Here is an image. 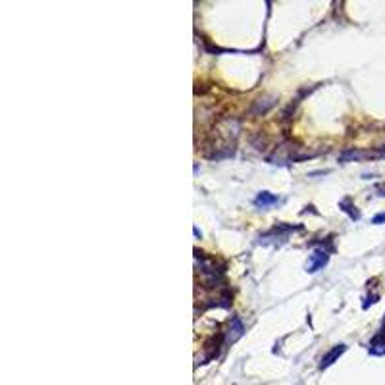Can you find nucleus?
Listing matches in <instances>:
<instances>
[{"mask_svg": "<svg viewBox=\"0 0 385 385\" xmlns=\"http://www.w3.org/2000/svg\"><path fill=\"white\" fill-rule=\"evenodd\" d=\"M328 252L326 251H316V252H312L310 254V260H308V264H306V272L308 274H316L318 270H322L326 264H328Z\"/></svg>", "mask_w": 385, "mask_h": 385, "instance_id": "obj_1", "label": "nucleus"}, {"mask_svg": "<svg viewBox=\"0 0 385 385\" xmlns=\"http://www.w3.org/2000/svg\"><path fill=\"white\" fill-rule=\"evenodd\" d=\"M245 333V326H243V322L237 318V316H233L231 318V322H229V333H227V343H235L241 335Z\"/></svg>", "mask_w": 385, "mask_h": 385, "instance_id": "obj_2", "label": "nucleus"}, {"mask_svg": "<svg viewBox=\"0 0 385 385\" xmlns=\"http://www.w3.org/2000/svg\"><path fill=\"white\" fill-rule=\"evenodd\" d=\"M376 191H378V195H380V197H385V183L376 185Z\"/></svg>", "mask_w": 385, "mask_h": 385, "instance_id": "obj_8", "label": "nucleus"}, {"mask_svg": "<svg viewBox=\"0 0 385 385\" xmlns=\"http://www.w3.org/2000/svg\"><path fill=\"white\" fill-rule=\"evenodd\" d=\"M277 202H279V197H275V195L268 193V191L258 193V197L254 199V204H256L258 208H270V206H274Z\"/></svg>", "mask_w": 385, "mask_h": 385, "instance_id": "obj_4", "label": "nucleus"}, {"mask_svg": "<svg viewBox=\"0 0 385 385\" xmlns=\"http://www.w3.org/2000/svg\"><path fill=\"white\" fill-rule=\"evenodd\" d=\"M368 156H376V154H370V152H362V151H345L339 160L341 162H349V160H360V158H368Z\"/></svg>", "mask_w": 385, "mask_h": 385, "instance_id": "obj_6", "label": "nucleus"}, {"mask_svg": "<svg viewBox=\"0 0 385 385\" xmlns=\"http://www.w3.org/2000/svg\"><path fill=\"white\" fill-rule=\"evenodd\" d=\"M382 221H385V212L384 214H378V216L372 220V223H382Z\"/></svg>", "mask_w": 385, "mask_h": 385, "instance_id": "obj_9", "label": "nucleus"}, {"mask_svg": "<svg viewBox=\"0 0 385 385\" xmlns=\"http://www.w3.org/2000/svg\"><path fill=\"white\" fill-rule=\"evenodd\" d=\"M339 208H341L343 212H347V214L351 216V220H360V212L356 210V206L351 204V199H343V201L339 202Z\"/></svg>", "mask_w": 385, "mask_h": 385, "instance_id": "obj_7", "label": "nucleus"}, {"mask_svg": "<svg viewBox=\"0 0 385 385\" xmlns=\"http://www.w3.org/2000/svg\"><path fill=\"white\" fill-rule=\"evenodd\" d=\"M370 354H374V356L385 354V330H382L370 341Z\"/></svg>", "mask_w": 385, "mask_h": 385, "instance_id": "obj_3", "label": "nucleus"}, {"mask_svg": "<svg viewBox=\"0 0 385 385\" xmlns=\"http://www.w3.org/2000/svg\"><path fill=\"white\" fill-rule=\"evenodd\" d=\"M378 156H385V149H382V151L378 152Z\"/></svg>", "mask_w": 385, "mask_h": 385, "instance_id": "obj_10", "label": "nucleus"}, {"mask_svg": "<svg viewBox=\"0 0 385 385\" xmlns=\"http://www.w3.org/2000/svg\"><path fill=\"white\" fill-rule=\"evenodd\" d=\"M345 351H347V347H345V345H337V347H333L330 352H328V354L322 358V362H320V368H328V366H331V364H333V362H335V360H337V358H339V356H341Z\"/></svg>", "mask_w": 385, "mask_h": 385, "instance_id": "obj_5", "label": "nucleus"}]
</instances>
